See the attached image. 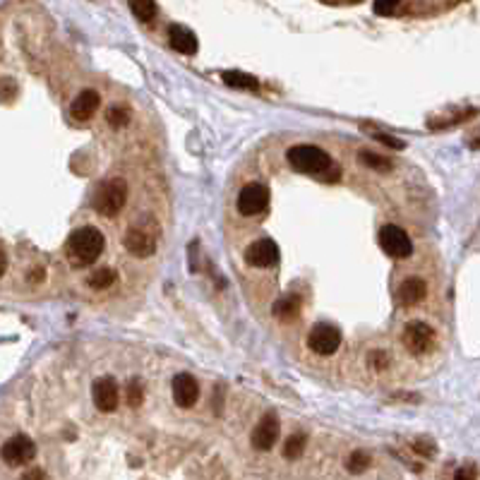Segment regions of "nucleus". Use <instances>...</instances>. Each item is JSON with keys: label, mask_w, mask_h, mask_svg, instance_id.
Instances as JSON below:
<instances>
[{"label": "nucleus", "mask_w": 480, "mask_h": 480, "mask_svg": "<svg viewBox=\"0 0 480 480\" xmlns=\"http://www.w3.org/2000/svg\"><path fill=\"white\" fill-rule=\"evenodd\" d=\"M67 260L75 266H89L104 252V236L94 226H84V229H77L75 233L67 238Z\"/></svg>", "instance_id": "obj_1"}, {"label": "nucleus", "mask_w": 480, "mask_h": 480, "mask_svg": "<svg viewBox=\"0 0 480 480\" xmlns=\"http://www.w3.org/2000/svg\"><path fill=\"white\" fill-rule=\"evenodd\" d=\"M288 163L305 176H319L332 168V157L315 144H295L288 149Z\"/></svg>", "instance_id": "obj_2"}, {"label": "nucleus", "mask_w": 480, "mask_h": 480, "mask_svg": "<svg viewBox=\"0 0 480 480\" xmlns=\"http://www.w3.org/2000/svg\"><path fill=\"white\" fill-rule=\"evenodd\" d=\"M128 202V183L123 178H111L99 185L94 195V209L104 216H115Z\"/></svg>", "instance_id": "obj_3"}, {"label": "nucleus", "mask_w": 480, "mask_h": 480, "mask_svg": "<svg viewBox=\"0 0 480 480\" xmlns=\"http://www.w3.org/2000/svg\"><path fill=\"white\" fill-rule=\"evenodd\" d=\"M380 247L394 260H406L413 252V242H411L409 233L399 226L389 224L380 231Z\"/></svg>", "instance_id": "obj_4"}, {"label": "nucleus", "mask_w": 480, "mask_h": 480, "mask_svg": "<svg viewBox=\"0 0 480 480\" xmlns=\"http://www.w3.org/2000/svg\"><path fill=\"white\" fill-rule=\"evenodd\" d=\"M308 346L319 356H332L339 346H341V332L334 324L319 322L310 329L308 334Z\"/></svg>", "instance_id": "obj_5"}, {"label": "nucleus", "mask_w": 480, "mask_h": 480, "mask_svg": "<svg viewBox=\"0 0 480 480\" xmlns=\"http://www.w3.org/2000/svg\"><path fill=\"white\" fill-rule=\"evenodd\" d=\"M0 457H3L5 464L10 466H24V464L34 461L36 457V444L27 437V435H14L0 449Z\"/></svg>", "instance_id": "obj_6"}, {"label": "nucleus", "mask_w": 480, "mask_h": 480, "mask_svg": "<svg viewBox=\"0 0 480 480\" xmlns=\"http://www.w3.org/2000/svg\"><path fill=\"white\" fill-rule=\"evenodd\" d=\"M269 207V190L260 183H250L238 195V212L242 216H257Z\"/></svg>", "instance_id": "obj_7"}, {"label": "nucleus", "mask_w": 480, "mask_h": 480, "mask_svg": "<svg viewBox=\"0 0 480 480\" xmlns=\"http://www.w3.org/2000/svg\"><path fill=\"white\" fill-rule=\"evenodd\" d=\"M404 343L411 353L420 356V353H428L435 346V329L425 322H411L404 332Z\"/></svg>", "instance_id": "obj_8"}, {"label": "nucleus", "mask_w": 480, "mask_h": 480, "mask_svg": "<svg viewBox=\"0 0 480 480\" xmlns=\"http://www.w3.org/2000/svg\"><path fill=\"white\" fill-rule=\"evenodd\" d=\"M91 399H94V406L104 413H113L115 406H118L120 391L118 385H115L113 377H101V380L94 382L91 387Z\"/></svg>", "instance_id": "obj_9"}, {"label": "nucleus", "mask_w": 480, "mask_h": 480, "mask_svg": "<svg viewBox=\"0 0 480 480\" xmlns=\"http://www.w3.org/2000/svg\"><path fill=\"white\" fill-rule=\"evenodd\" d=\"M200 399V385L190 372H181L173 377V401L181 409H192Z\"/></svg>", "instance_id": "obj_10"}, {"label": "nucleus", "mask_w": 480, "mask_h": 480, "mask_svg": "<svg viewBox=\"0 0 480 480\" xmlns=\"http://www.w3.org/2000/svg\"><path fill=\"white\" fill-rule=\"evenodd\" d=\"M279 433H281V425H279V418L274 413H264L257 423L255 433H252V444L262 452H269L271 447L276 444L279 439Z\"/></svg>", "instance_id": "obj_11"}, {"label": "nucleus", "mask_w": 480, "mask_h": 480, "mask_svg": "<svg viewBox=\"0 0 480 480\" xmlns=\"http://www.w3.org/2000/svg\"><path fill=\"white\" fill-rule=\"evenodd\" d=\"M245 262L250 266H271L279 262V245L271 238L255 240L245 252Z\"/></svg>", "instance_id": "obj_12"}, {"label": "nucleus", "mask_w": 480, "mask_h": 480, "mask_svg": "<svg viewBox=\"0 0 480 480\" xmlns=\"http://www.w3.org/2000/svg\"><path fill=\"white\" fill-rule=\"evenodd\" d=\"M125 247H128L130 255L135 257H152L157 252V240L152 233L142 229H130L125 233Z\"/></svg>", "instance_id": "obj_13"}, {"label": "nucleus", "mask_w": 480, "mask_h": 480, "mask_svg": "<svg viewBox=\"0 0 480 480\" xmlns=\"http://www.w3.org/2000/svg\"><path fill=\"white\" fill-rule=\"evenodd\" d=\"M168 41H171V46L176 48L178 53H183V56H195L197 48H200L197 36L187 27H183V24H173V27L168 29Z\"/></svg>", "instance_id": "obj_14"}, {"label": "nucleus", "mask_w": 480, "mask_h": 480, "mask_svg": "<svg viewBox=\"0 0 480 480\" xmlns=\"http://www.w3.org/2000/svg\"><path fill=\"white\" fill-rule=\"evenodd\" d=\"M99 104H101L99 94H96L94 89H84L82 94H77L75 101H72V106H70L72 118H75V120H89L91 115L99 111Z\"/></svg>", "instance_id": "obj_15"}, {"label": "nucleus", "mask_w": 480, "mask_h": 480, "mask_svg": "<svg viewBox=\"0 0 480 480\" xmlns=\"http://www.w3.org/2000/svg\"><path fill=\"white\" fill-rule=\"evenodd\" d=\"M425 295H428V286H425V281L418 279V276L406 279L404 284H401V288H399V298H401V303H404V305L423 303Z\"/></svg>", "instance_id": "obj_16"}, {"label": "nucleus", "mask_w": 480, "mask_h": 480, "mask_svg": "<svg viewBox=\"0 0 480 480\" xmlns=\"http://www.w3.org/2000/svg\"><path fill=\"white\" fill-rule=\"evenodd\" d=\"M221 80L229 87H236V89H257V80L252 75H245V72L238 70H226L221 72Z\"/></svg>", "instance_id": "obj_17"}, {"label": "nucleus", "mask_w": 480, "mask_h": 480, "mask_svg": "<svg viewBox=\"0 0 480 480\" xmlns=\"http://www.w3.org/2000/svg\"><path fill=\"white\" fill-rule=\"evenodd\" d=\"M298 310H300V300L293 298V295H286V298H281L279 303L274 305V315L279 319H284V322L298 317Z\"/></svg>", "instance_id": "obj_18"}, {"label": "nucleus", "mask_w": 480, "mask_h": 480, "mask_svg": "<svg viewBox=\"0 0 480 480\" xmlns=\"http://www.w3.org/2000/svg\"><path fill=\"white\" fill-rule=\"evenodd\" d=\"M128 5L139 22H154V17H157V3L154 0H128Z\"/></svg>", "instance_id": "obj_19"}, {"label": "nucleus", "mask_w": 480, "mask_h": 480, "mask_svg": "<svg viewBox=\"0 0 480 480\" xmlns=\"http://www.w3.org/2000/svg\"><path fill=\"white\" fill-rule=\"evenodd\" d=\"M113 284H115V271L108 269V266L91 271V276H89V286H91V288L104 290V288H108V286H113Z\"/></svg>", "instance_id": "obj_20"}, {"label": "nucleus", "mask_w": 480, "mask_h": 480, "mask_svg": "<svg viewBox=\"0 0 480 480\" xmlns=\"http://www.w3.org/2000/svg\"><path fill=\"white\" fill-rule=\"evenodd\" d=\"M305 444H308V437H305V435H293V437H288L284 444V457L298 459L300 454L305 452Z\"/></svg>", "instance_id": "obj_21"}, {"label": "nucleus", "mask_w": 480, "mask_h": 480, "mask_svg": "<svg viewBox=\"0 0 480 480\" xmlns=\"http://www.w3.org/2000/svg\"><path fill=\"white\" fill-rule=\"evenodd\" d=\"M106 120H108L111 128H125V125L130 123V111L120 108V106H113V108H108V113H106Z\"/></svg>", "instance_id": "obj_22"}, {"label": "nucleus", "mask_w": 480, "mask_h": 480, "mask_svg": "<svg viewBox=\"0 0 480 480\" xmlns=\"http://www.w3.org/2000/svg\"><path fill=\"white\" fill-rule=\"evenodd\" d=\"M361 161L365 163V166H370V168H377V171H389V168H391V161H389V159L380 157V154L363 152V154H361Z\"/></svg>", "instance_id": "obj_23"}, {"label": "nucleus", "mask_w": 480, "mask_h": 480, "mask_svg": "<svg viewBox=\"0 0 480 480\" xmlns=\"http://www.w3.org/2000/svg\"><path fill=\"white\" fill-rule=\"evenodd\" d=\"M367 466H370V454L363 452V449H358V452H353L351 457H348V468H351L353 473L365 471Z\"/></svg>", "instance_id": "obj_24"}, {"label": "nucleus", "mask_w": 480, "mask_h": 480, "mask_svg": "<svg viewBox=\"0 0 480 480\" xmlns=\"http://www.w3.org/2000/svg\"><path fill=\"white\" fill-rule=\"evenodd\" d=\"M142 399H144L142 385H139L137 380H130V385H128V404L133 406V409H137V406L142 404Z\"/></svg>", "instance_id": "obj_25"}, {"label": "nucleus", "mask_w": 480, "mask_h": 480, "mask_svg": "<svg viewBox=\"0 0 480 480\" xmlns=\"http://www.w3.org/2000/svg\"><path fill=\"white\" fill-rule=\"evenodd\" d=\"M401 3H404V0H375L372 8H375V12L380 14V17H389Z\"/></svg>", "instance_id": "obj_26"}, {"label": "nucleus", "mask_w": 480, "mask_h": 480, "mask_svg": "<svg viewBox=\"0 0 480 480\" xmlns=\"http://www.w3.org/2000/svg\"><path fill=\"white\" fill-rule=\"evenodd\" d=\"M377 139H380V142H385V144H389V147H394V149H404V142H399V139H394V137H391V135L380 133V135H377Z\"/></svg>", "instance_id": "obj_27"}, {"label": "nucleus", "mask_w": 480, "mask_h": 480, "mask_svg": "<svg viewBox=\"0 0 480 480\" xmlns=\"http://www.w3.org/2000/svg\"><path fill=\"white\" fill-rule=\"evenodd\" d=\"M413 449H415V452H420V454H433L435 452L433 442H423V439H420V442H415Z\"/></svg>", "instance_id": "obj_28"}, {"label": "nucleus", "mask_w": 480, "mask_h": 480, "mask_svg": "<svg viewBox=\"0 0 480 480\" xmlns=\"http://www.w3.org/2000/svg\"><path fill=\"white\" fill-rule=\"evenodd\" d=\"M5 269H8V252H5L3 242H0V276L5 274Z\"/></svg>", "instance_id": "obj_29"}, {"label": "nucleus", "mask_w": 480, "mask_h": 480, "mask_svg": "<svg viewBox=\"0 0 480 480\" xmlns=\"http://www.w3.org/2000/svg\"><path fill=\"white\" fill-rule=\"evenodd\" d=\"M372 361H375V365H377V367H385V365H387V358H385V353H380V351H377L375 356H372Z\"/></svg>", "instance_id": "obj_30"}, {"label": "nucleus", "mask_w": 480, "mask_h": 480, "mask_svg": "<svg viewBox=\"0 0 480 480\" xmlns=\"http://www.w3.org/2000/svg\"><path fill=\"white\" fill-rule=\"evenodd\" d=\"M476 476V468H471V471H457V478H473Z\"/></svg>", "instance_id": "obj_31"}, {"label": "nucleus", "mask_w": 480, "mask_h": 480, "mask_svg": "<svg viewBox=\"0 0 480 480\" xmlns=\"http://www.w3.org/2000/svg\"><path fill=\"white\" fill-rule=\"evenodd\" d=\"M27 478H43L41 471H34V473H27Z\"/></svg>", "instance_id": "obj_32"}]
</instances>
